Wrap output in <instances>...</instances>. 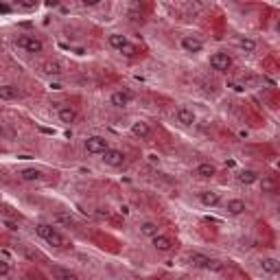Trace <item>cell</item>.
<instances>
[{"instance_id":"obj_6","label":"cell","mask_w":280,"mask_h":280,"mask_svg":"<svg viewBox=\"0 0 280 280\" xmlns=\"http://www.w3.org/2000/svg\"><path fill=\"white\" fill-rule=\"evenodd\" d=\"M101 160H103L105 166H112V169H118V166L125 164V153L121 151V149H112L109 147L107 151L101 156Z\"/></svg>"},{"instance_id":"obj_10","label":"cell","mask_w":280,"mask_h":280,"mask_svg":"<svg viewBox=\"0 0 280 280\" xmlns=\"http://www.w3.org/2000/svg\"><path fill=\"white\" fill-rule=\"evenodd\" d=\"M223 208H226V212L230 214V217H239V214H243L245 210H247V206H245L243 199H239V197H232V199H228L226 204H223Z\"/></svg>"},{"instance_id":"obj_13","label":"cell","mask_w":280,"mask_h":280,"mask_svg":"<svg viewBox=\"0 0 280 280\" xmlns=\"http://www.w3.org/2000/svg\"><path fill=\"white\" fill-rule=\"evenodd\" d=\"M18 175H20L22 182H42V179H44V171L42 169H35V166L22 169Z\"/></svg>"},{"instance_id":"obj_9","label":"cell","mask_w":280,"mask_h":280,"mask_svg":"<svg viewBox=\"0 0 280 280\" xmlns=\"http://www.w3.org/2000/svg\"><path fill=\"white\" fill-rule=\"evenodd\" d=\"M197 201H199L201 206H206V208H214V206L221 204V192H217V191H201V192H197Z\"/></svg>"},{"instance_id":"obj_27","label":"cell","mask_w":280,"mask_h":280,"mask_svg":"<svg viewBox=\"0 0 280 280\" xmlns=\"http://www.w3.org/2000/svg\"><path fill=\"white\" fill-rule=\"evenodd\" d=\"M122 55H127V57H134L136 55V52H138V51H136V46H134V44H127V46L125 48H122Z\"/></svg>"},{"instance_id":"obj_22","label":"cell","mask_w":280,"mask_h":280,"mask_svg":"<svg viewBox=\"0 0 280 280\" xmlns=\"http://www.w3.org/2000/svg\"><path fill=\"white\" fill-rule=\"evenodd\" d=\"M52 274H55V278L57 280H81L74 271H70V269H61V267H55L52 269Z\"/></svg>"},{"instance_id":"obj_25","label":"cell","mask_w":280,"mask_h":280,"mask_svg":"<svg viewBox=\"0 0 280 280\" xmlns=\"http://www.w3.org/2000/svg\"><path fill=\"white\" fill-rule=\"evenodd\" d=\"M55 221L57 223H64V226H72V223H74V219L72 217H70V214H66V212H57L55 214Z\"/></svg>"},{"instance_id":"obj_14","label":"cell","mask_w":280,"mask_h":280,"mask_svg":"<svg viewBox=\"0 0 280 280\" xmlns=\"http://www.w3.org/2000/svg\"><path fill=\"white\" fill-rule=\"evenodd\" d=\"M57 118H59L64 125H72V122L77 121V109L70 107V105H61V107L57 109Z\"/></svg>"},{"instance_id":"obj_11","label":"cell","mask_w":280,"mask_h":280,"mask_svg":"<svg viewBox=\"0 0 280 280\" xmlns=\"http://www.w3.org/2000/svg\"><path fill=\"white\" fill-rule=\"evenodd\" d=\"M131 99H134V94H131L129 90H116L109 96V103H112L114 107H127V105L131 103Z\"/></svg>"},{"instance_id":"obj_19","label":"cell","mask_w":280,"mask_h":280,"mask_svg":"<svg viewBox=\"0 0 280 280\" xmlns=\"http://www.w3.org/2000/svg\"><path fill=\"white\" fill-rule=\"evenodd\" d=\"M261 269L265 271V274H269V276L278 274V269H280V262H278V258H274V256H267V258H262V261H261Z\"/></svg>"},{"instance_id":"obj_7","label":"cell","mask_w":280,"mask_h":280,"mask_svg":"<svg viewBox=\"0 0 280 280\" xmlns=\"http://www.w3.org/2000/svg\"><path fill=\"white\" fill-rule=\"evenodd\" d=\"M179 46H182V51L191 52V55L204 51V42H201L197 35H182V37H179Z\"/></svg>"},{"instance_id":"obj_18","label":"cell","mask_w":280,"mask_h":280,"mask_svg":"<svg viewBox=\"0 0 280 280\" xmlns=\"http://www.w3.org/2000/svg\"><path fill=\"white\" fill-rule=\"evenodd\" d=\"M131 134H134L136 138H147V136L151 134V125H149L147 121H136L134 125H131Z\"/></svg>"},{"instance_id":"obj_21","label":"cell","mask_w":280,"mask_h":280,"mask_svg":"<svg viewBox=\"0 0 280 280\" xmlns=\"http://www.w3.org/2000/svg\"><path fill=\"white\" fill-rule=\"evenodd\" d=\"M140 234L147 236V239H153L156 234H160V226H158L156 221H144L142 226H140Z\"/></svg>"},{"instance_id":"obj_3","label":"cell","mask_w":280,"mask_h":280,"mask_svg":"<svg viewBox=\"0 0 280 280\" xmlns=\"http://www.w3.org/2000/svg\"><path fill=\"white\" fill-rule=\"evenodd\" d=\"M16 44H18V48L31 52V55L44 52V42L39 37H35V35H20V37H16Z\"/></svg>"},{"instance_id":"obj_4","label":"cell","mask_w":280,"mask_h":280,"mask_svg":"<svg viewBox=\"0 0 280 280\" xmlns=\"http://www.w3.org/2000/svg\"><path fill=\"white\" fill-rule=\"evenodd\" d=\"M83 147H86V151L92 153V156H103V153L109 149V142L103 138V136H90V138L83 142Z\"/></svg>"},{"instance_id":"obj_17","label":"cell","mask_w":280,"mask_h":280,"mask_svg":"<svg viewBox=\"0 0 280 280\" xmlns=\"http://www.w3.org/2000/svg\"><path fill=\"white\" fill-rule=\"evenodd\" d=\"M236 182L249 186V184L258 182V173H256V171H252V169H243V171H239V173H236Z\"/></svg>"},{"instance_id":"obj_5","label":"cell","mask_w":280,"mask_h":280,"mask_svg":"<svg viewBox=\"0 0 280 280\" xmlns=\"http://www.w3.org/2000/svg\"><path fill=\"white\" fill-rule=\"evenodd\" d=\"M210 68L217 70V72H228L232 68V57L223 51H217L210 55Z\"/></svg>"},{"instance_id":"obj_24","label":"cell","mask_w":280,"mask_h":280,"mask_svg":"<svg viewBox=\"0 0 280 280\" xmlns=\"http://www.w3.org/2000/svg\"><path fill=\"white\" fill-rule=\"evenodd\" d=\"M42 68L46 74H61V64H57V61H46Z\"/></svg>"},{"instance_id":"obj_16","label":"cell","mask_w":280,"mask_h":280,"mask_svg":"<svg viewBox=\"0 0 280 280\" xmlns=\"http://www.w3.org/2000/svg\"><path fill=\"white\" fill-rule=\"evenodd\" d=\"M107 44L114 48V51H122V48L129 44V39H127L122 33H109L107 35Z\"/></svg>"},{"instance_id":"obj_1","label":"cell","mask_w":280,"mask_h":280,"mask_svg":"<svg viewBox=\"0 0 280 280\" xmlns=\"http://www.w3.org/2000/svg\"><path fill=\"white\" fill-rule=\"evenodd\" d=\"M35 232H37L39 239L46 241V243L52 245V247H57V249H66V247H68V239H66V236L57 230V228H52L51 223H37V226H35Z\"/></svg>"},{"instance_id":"obj_15","label":"cell","mask_w":280,"mask_h":280,"mask_svg":"<svg viewBox=\"0 0 280 280\" xmlns=\"http://www.w3.org/2000/svg\"><path fill=\"white\" fill-rule=\"evenodd\" d=\"M195 175L201 179H212L214 175H217V166H214L212 162H201V164H197Z\"/></svg>"},{"instance_id":"obj_2","label":"cell","mask_w":280,"mask_h":280,"mask_svg":"<svg viewBox=\"0 0 280 280\" xmlns=\"http://www.w3.org/2000/svg\"><path fill=\"white\" fill-rule=\"evenodd\" d=\"M188 261H191V265L197 267V269H206V271H219L221 269V262H219L217 258H210V256L199 254V252H192L191 256H188Z\"/></svg>"},{"instance_id":"obj_28","label":"cell","mask_w":280,"mask_h":280,"mask_svg":"<svg viewBox=\"0 0 280 280\" xmlns=\"http://www.w3.org/2000/svg\"><path fill=\"white\" fill-rule=\"evenodd\" d=\"M9 136H11V131L7 129V125H4V122H0V140H7Z\"/></svg>"},{"instance_id":"obj_26","label":"cell","mask_w":280,"mask_h":280,"mask_svg":"<svg viewBox=\"0 0 280 280\" xmlns=\"http://www.w3.org/2000/svg\"><path fill=\"white\" fill-rule=\"evenodd\" d=\"M7 276H11V262L0 258V278H7Z\"/></svg>"},{"instance_id":"obj_12","label":"cell","mask_w":280,"mask_h":280,"mask_svg":"<svg viewBox=\"0 0 280 280\" xmlns=\"http://www.w3.org/2000/svg\"><path fill=\"white\" fill-rule=\"evenodd\" d=\"M175 118H177V122H179V125H184V127L195 125V121H197L195 112H192L191 107H186V105L177 107V112H175Z\"/></svg>"},{"instance_id":"obj_20","label":"cell","mask_w":280,"mask_h":280,"mask_svg":"<svg viewBox=\"0 0 280 280\" xmlns=\"http://www.w3.org/2000/svg\"><path fill=\"white\" fill-rule=\"evenodd\" d=\"M18 96H20V90L16 86H11V83L0 86V101H16Z\"/></svg>"},{"instance_id":"obj_23","label":"cell","mask_w":280,"mask_h":280,"mask_svg":"<svg viewBox=\"0 0 280 280\" xmlns=\"http://www.w3.org/2000/svg\"><path fill=\"white\" fill-rule=\"evenodd\" d=\"M236 46H239L241 51H245V52L256 51V42H254L252 37H239V39H236Z\"/></svg>"},{"instance_id":"obj_8","label":"cell","mask_w":280,"mask_h":280,"mask_svg":"<svg viewBox=\"0 0 280 280\" xmlns=\"http://www.w3.org/2000/svg\"><path fill=\"white\" fill-rule=\"evenodd\" d=\"M151 245H153V249H156V252H162V254L173 252V247H175L173 239H171V236H166V234H156L151 239Z\"/></svg>"}]
</instances>
